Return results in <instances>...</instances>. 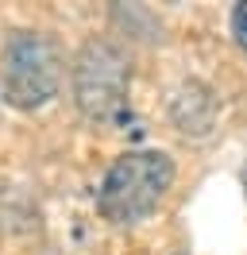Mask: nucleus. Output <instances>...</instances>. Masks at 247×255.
Wrapping results in <instances>:
<instances>
[{
  "label": "nucleus",
  "instance_id": "nucleus-1",
  "mask_svg": "<svg viewBox=\"0 0 247 255\" xmlns=\"http://www.w3.org/2000/svg\"><path fill=\"white\" fill-rule=\"evenodd\" d=\"M170 186L174 162L166 151H124L97 190V209L112 224H139L162 205Z\"/></svg>",
  "mask_w": 247,
  "mask_h": 255
},
{
  "label": "nucleus",
  "instance_id": "nucleus-2",
  "mask_svg": "<svg viewBox=\"0 0 247 255\" xmlns=\"http://www.w3.org/2000/svg\"><path fill=\"white\" fill-rule=\"evenodd\" d=\"M4 101L15 109H39L62 85V54L43 31H12L0 54Z\"/></svg>",
  "mask_w": 247,
  "mask_h": 255
},
{
  "label": "nucleus",
  "instance_id": "nucleus-3",
  "mask_svg": "<svg viewBox=\"0 0 247 255\" xmlns=\"http://www.w3.org/2000/svg\"><path fill=\"white\" fill-rule=\"evenodd\" d=\"M127 89H131V66H127V58L112 43H105V39L85 43L81 54H77V62H74L77 109L85 112L89 120L112 124L127 109Z\"/></svg>",
  "mask_w": 247,
  "mask_h": 255
},
{
  "label": "nucleus",
  "instance_id": "nucleus-4",
  "mask_svg": "<svg viewBox=\"0 0 247 255\" xmlns=\"http://www.w3.org/2000/svg\"><path fill=\"white\" fill-rule=\"evenodd\" d=\"M170 116H174L178 131H185V135H205L216 120V101L201 81H185L182 89L174 93V101H170Z\"/></svg>",
  "mask_w": 247,
  "mask_h": 255
},
{
  "label": "nucleus",
  "instance_id": "nucleus-5",
  "mask_svg": "<svg viewBox=\"0 0 247 255\" xmlns=\"http://www.w3.org/2000/svg\"><path fill=\"white\" fill-rule=\"evenodd\" d=\"M232 39H236V43L247 50V0L232 8Z\"/></svg>",
  "mask_w": 247,
  "mask_h": 255
},
{
  "label": "nucleus",
  "instance_id": "nucleus-6",
  "mask_svg": "<svg viewBox=\"0 0 247 255\" xmlns=\"http://www.w3.org/2000/svg\"><path fill=\"white\" fill-rule=\"evenodd\" d=\"M244 186H247V170H244Z\"/></svg>",
  "mask_w": 247,
  "mask_h": 255
}]
</instances>
